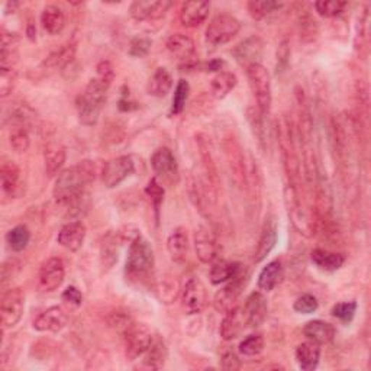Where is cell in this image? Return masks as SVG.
Segmentation results:
<instances>
[{
	"label": "cell",
	"instance_id": "6da1fadb",
	"mask_svg": "<svg viewBox=\"0 0 371 371\" xmlns=\"http://www.w3.org/2000/svg\"><path fill=\"white\" fill-rule=\"evenodd\" d=\"M96 177V166L85 160L58 174L52 194L60 205L77 208L83 198L85 189Z\"/></svg>",
	"mask_w": 371,
	"mask_h": 371
},
{
	"label": "cell",
	"instance_id": "7a4b0ae2",
	"mask_svg": "<svg viewBox=\"0 0 371 371\" xmlns=\"http://www.w3.org/2000/svg\"><path fill=\"white\" fill-rule=\"evenodd\" d=\"M277 141L280 145L283 167L289 179V184L298 187L300 177V163L296 147V131L293 128L291 119L282 116L277 121Z\"/></svg>",
	"mask_w": 371,
	"mask_h": 371
},
{
	"label": "cell",
	"instance_id": "3957f363",
	"mask_svg": "<svg viewBox=\"0 0 371 371\" xmlns=\"http://www.w3.org/2000/svg\"><path fill=\"white\" fill-rule=\"evenodd\" d=\"M109 87L97 79L90 80L83 94L77 99V113L79 121L86 126H93L99 121L101 110L106 102Z\"/></svg>",
	"mask_w": 371,
	"mask_h": 371
},
{
	"label": "cell",
	"instance_id": "277c9868",
	"mask_svg": "<svg viewBox=\"0 0 371 371\" xmlns=\"http://www.w3.org/2000/svg\"><path fill=\"white\" fill-rule=\"evenodd\" d=\"M154 267V251L150 242L136 232L131 240L128 260H126V275L129 279H144Z\"/></svg>",
	"mask_w": 371,
	"mask_h": 371
},
{
	"label": "cell",
	"instance_id": "5b68a950",
	"mask_svg": "<svg viewBox=\"0 0 371 371\" xmlns=\"http://www.w3.org/2000/svg\"><path fill=\"white\" fill-rule=\"evenodd\" d=\"M284 205L287 209L289 219L300 235L310 238L315 233V222L310 218L309 212L302 205L298 187L287 184L284 189Z\"/></svg>",
	"mask_w": 371,
	"mask_h": 371
},
{
	"label": "cell",
	"instance_id": "8992f818",
	"mask_svg": "<svg viewBox=\"0 0 371 371\" xmlns=\"http://www.w3.org/2000/svg\"><path fill=\"white\" fill-rule=\"evenodd\" d=\"M247 77L248 83L251 87V92L254 94V99L257 102V109L265 116L271 110V79L270 73L264 66L260 63L251 64L247 67Z\"/></svg>",
	"mask_w": 371,
	"mask_h": 371
},
{
	"label": "cell",
	"instance_id": "52a82bcc",
	"mask_svg": "<svg viewBox=\"0 0 371 371\" xmlns=\"http://www.w3.org/2000/svg\"><path fill=\"white\" fill-rule=\"evenodd\" d=\"M241 29V22L229 13H219L214 16L206 29V41L213 45H224L235 38Z\"/></svg>",
	"mask_w": 371,
	"mask_h": 371
},
{
	"label": "cell",
	"instance_id": "ba28073f",
	"mask_svg": "<svg viewBox=\"0 0 371 371\" xmlns=\"http://www.w3.org/2000/svg\"><path fill=\"white\" fill-rule=\"evenodd\" d=\"M249 280V272L245 268H241L238 275L231 279V282L222 287L213 298V307L218 314H226L231 309H233L238 303V298L241 296L242 290L245 289Z\"/></svg>",
	"mask_w": 371,
	"mask_h": 371
},
{
	"label": "cell",
	"instance_id": "9c48e42d",
	"mask_svg": "<svg viewBox=\"0 0 371 371\" xmlns=\"http://www.w3.org/2000/svg\"><path fill=\"white\" fill-rule=\"evenodd\" d=\"M151 167L163 184L175 186L179 183V164L170 148L161 147L155 150L151 157Z\"/></svg>",
	"mask_w": 371,
	"mask_h": 371
},
{
	"label": "cell",
	"instance_id": "30bf717a",
	"mask_svg": "<svg viewBox=\"0 0 371 371\" xmlns=\"http://www.w3.org/2000/svg\"><path fill=\"white\" fill-rule=\"evenodd\" d=\"M25 310V293L21 287H13L3 293L0 300V318L3 328H13L22 319Z\"/></svg>",
	"mask_w": 371,
	"mask_h": 371
},
{
	"label": "cell",
	"instance_id": "8fae6325",
	"mask_svg": "<svg viewBox=\"0 0 371 371\" xmlns=\"http://www.w3.org/2000/svg\"><path fill=\"white\" fill-rule=\"evenodd\" d=\"M154 337L148 326L143 323H133L125 332V356L128 360L135 361L143 357L151 347Z\"/></svg>",
	"mask_w": 371,
	"mask_h": 371
},
{
	"label": "cell",
	"instance_id": "7c38bea8",
	"mask_svg": "<svg viewBox=\"0 0 371 371\" xmlns=\"http://www.w3.org/2000/svg\"><path fill=\"white\" fill-rule=\"evenodd\" d=\"M224 150L226 160L229 164V170L232 173L233 183L240 189H245L247 186V161L244 159L242 148L240 143L233 136H226L224 140Z\"/></svg>",
	"mask_w": 371,
	"mask_h": 371
},
{
	"label": "cell",
	"instance_id": "4fadbf2b",
	"mask_svg": "<svg viewBox=\"0 0 371 371\" xmlns=\"http://www.w3.org/2000/svg\"><path fill=\"white\" fill-rule=\"evenodd\" d=\"M135 170V163L129 155L113 159L108 161L102 170V180L108 189L118 187L124 180H126Z\"/></svg>",
	"mask_w": 371,
	"mask_h": 371
},
{
	"label": "cell",
	"instance_id": "5bb4252c",
	"mask_svg": "<svg viewBox=\"0 0 371 371\" xmlns=\"http://www.w3.org/2000/svg\"><path fill=\"white\" fill-rule=\"evenodd\" d=\"M206 303H208V296L203 283L196 277H191L190 280H187L182 290V305L183 309L186 310V314L187 315L201 314V312L206 307Z\"/></svg>",
	"mask_w": 371,
	"mask_h": 371
},
{
	"label": "cell",
	"instance_id": "9a60e30c",
	"mask_svg": "<svg viewBox=\"0 0 371 371\" xmlns=\"http://www.w3.org/2000/svg\"><path fill=\"white\" fill-rule=\"evenodd\" d=\"M171 6L168 0H135L129 8V15L138 22L157 21L166 16Z\"/></svg>",
	"mask_w": 371,
	"mask_h": 371
},
{
	"label": "cell",
	"instance_id": "2e32d148",
	"mask_svg": "<svg viewBox=\"0 0 371 371\" xmlns=\"http://www.w3.org/2000/svg\"><path fill=\"white\" fill-rule=\"evenodd\" d=\"M77 45L75 43H67L61 45L58 50L52 51L45 60L40 64V67L36 68V73H41V75H48L57 70H64L67 68L75 57Z\"/></svg>",
	"mask_w": 371,
	"mask_h": 371
},
{
	"label": "cell",
	"instance_id": "e0dca14e",
	"mask_svg": "<svg viewBox=\"0 0 371 371\" xmlns=\"http://www.w3.org/2000/svg\"><path fill=\"white\" fill-rule=\"evenodd\" d=\"M66 268L61 259L52 257L47 260L41 270L40 276H38V282H40V289L43 291H54L60 287L64 282Z\"/></svg>",
	"mask_w": 371,
	"mask_h": 371
},
{
	"label": "cell",
	"instance_id": "ac0fdd59",
	"mask_svg": "<svg viewBox=\"0 0 371 371\" xmlns=\"http://www.w3.org/2000/svg\"><path fill=\"white\" fill-rule=\"evenodd\" d=\"M242 309H244L247 325L249 328H259L267 319V314H268L267 298L263 295L261 291H252L251 295L247 298L245 306Z\"/></svg>",
	"mask_w": 371,
	"mask_h": 371
},
{
	"label": "cell",
	"instance_id": "d6986e66",
	"mask_svg": "<svg viewBox=\"0 0 371 371\" xmlns=\"http://www.w3.org/2000/svg\"><path fill=\"white\" fill-rule=\"evenodd\" d=\"M194 249H196L198 259L205 264H210L217 260L218 244L214 235L208 228L199 226L194 232Z\"/></svg>",
	"mask_w": 371,
	"mask_h": 371
},
{
	"label": "cell",
	"instance_id": "ffe728a7",
	"mask_svg": "<svg viewBox=\"0 0 371 371\" xmlns=\"http://www.w3.org/2000/svg\"><path fill=\"white\" fill-rule=\"evenodd\" d=\"M263 50H264L263 40L254 35V36L247 38V40H244L235 48H233L232 55L240 64L248 67L251 64L259 63V60L263 55Z\"/></svg>",
	"mask_w": 371,
	"mask_h": 371
},
{
	"label": "cell",
	"instance_id": "44dd1931",
	"mask_svg": "<svg viewBox=\"0 0 371 371\" xmlns=\"http://www.w3.org/2000/svg\"><path fill=\"white\" fill-rule=\"evenodd\" d=\"M67 315L63 307L52 306L36 317L32 326L40 332H60L67 325Z\"/></svg>",
	"mask_w": 371,
	"mask_h": 371
},
{
	"label": "cell",
	"instance_id": "7402d4cb",
	"mask_svg": "<svg viewBox=\"0 0 371 371\" xmlns=\"http://www.w3.org/2000/svg\"><path fill=\"white\" fill-rule=\"evenodd\" d=\"M86 233H87V229L83 222H79V221L68 222L60 229V232H58L57 242L61 247H64L66 249L75 252L83 247L85 240H86Z\"/></svg>",
	"mask_w": 371,
	"mask_h": 371
},
{
	"label": "cell",
	"instance_id": "603a6c76",
	"mask_svg": "<svg viewBox=\"0 0 371 371\" xmlns=\"http://www.w3.org/2000/svg\"><path fill=\"white\" fill-rule=\"evenodd\" d=\"M0 180H2V189L10 198H19L22 196L25 190L21 170L13 161H3L2 167H0Z\"/></svg>",
	"mask_w": 371,
	"mask_h": 371
},
{
	"label": "cell",
	"instance_id": "cb8c5ba5",
	"mask_svg": "<svg viewBox=\"0 0 371 371\" xmlns=\"http://www.w3.org/2000/svg\"><path fill=\"white\" fill-rule=\"evenodd\" d=\"M166 48L171 57L177 58V60L183 63H191L194 54H196V45H194V41L184 34L171 35L166 43Z\"/></svg>",
	"mask_w": 371,
	"mask_h": 371
},
{
	"label": "cell",
	"instance_id": "d4e9b609",
	"mask_svg": "<svg viewBox=\"0 0 371 371\" xmlns=\"http://www.w3.org/2000/svg\"><path fill=\"white\" fill-rule=\"evenodd\" d=\"M209 10H210L209 2L190 0V2H186L182 6L180 22L186 28H196L206 21V17L209 16Z\"/></svg>",
	"mask_w": 371,
	"mask_h": 371
},
{
	"label": "cell",
	"instance_id": "484cf974",
	"mask_svg": "<svg viewBox=\"0 0 371 371\" xmlns=\"http://www.w3.org/2000/svg\"><path fill=\"white\" fill-rule=\"evenodd\" d=\"M245 325H247V321H245V315H244V309L235 306L225 314V318H224L221 328H219V334H221L222 340L232 341V340H235L237 337H240V334L245 328Z\"/></svg>",
	"mask_w": 371,
	"mask_h": 371
},
{
	"label": "cell",
	"instance_id": "4316f807",
	"mask_svg": "<svg viewBox=\"0 0 371 371\" xmlns=\"http://www.w3.org/2000/svg\"><path fill=\"white\" fill-rule=\"evenodd\" d=\"M276 242H277V226L275 219L268 218L263 225L261 235L256 252H254V261L256 263L264 261L268 254L272 251V248L276 247Z\"/></svg>",
	"mask_w": 371,
	"mask_h": 371
},
{
	"label": "cell",
	"instance_id": "83f0119b",
	"mask_svg": "<svg viewBox=\"0 0 371 371\" xmlns=\"http://www.w3.org/2000/svg\"><path fill=\"white\" fill-rule=\"evenodd\" d=\"M196 144H198V150H199V155H201V160L203 164L206 179L209 184L212 186V189L217 190L219 187V175H218V168H217V164H214L213 155H212L206 136L199 133L196 136Z\"/></svg>",
	"mask_w": 371,
	"mask_h": 371
},
{
	"label": "cell",
	"instance_id": "f1b7e54d",
	"mask_svg": "<svg viewBox=\"0 0 371 371\" xmlns=\"http://www.w3.org/2000/svg\"><path fill=\"white\" fill-rule=\"evenodd\" d=\"M67 152L61 143L50 141L44 148V163H45V173L48 177H54V175L60 171L66 163Z\"/></svg>",
	"mask_w": 371,
	"mask_h": 371
},
{
	"label": "cell",
	"instance_id": "f546056e",
	"mask_svg": "<svg viewBox=\"0 0 371 371\" xmlns=\"http://www.w3.org/2000/svg\"><path fill=\"white\" fill-rule=\"evenodd\" d=\"M296 361L305 371H314L319 365L321 360V345L315 341L307 340L296 348Z\"/></svg>",
	"mask_w": 371,
	"mask_h": 371
},
{
	"label": "cell",
	"instance_id": "4dcf8cb0",
	"mask_svg": "<svg viewBox=\"0 0 371 371\" xmlns=\"http://www.w3.org/2000/svg\"><path fill=\"white\" fill-rule=\"evenodd\" d=\"M303 335L310 341L318 342L319 345L329 344L335 338V328L334 325H330L329 322H325L321 319L309 321L303 326Z\"/></svg>",
	"mask_w": 371,
	"mask_h": 371
},
{
	"label": "cell",
	"instance_id": "1f68e13d",
	"mask_svg": "<svg viewBox=\"0 0 371 371\" xmlns=\"http://www.w3.org/2000/svg\"><path fill=\"white\" fill-rule=\"evenodd\" d=\"M167 251L170 257L175 263L186 260L189 252V237L184 228H175L167 240Z\"/></svg>",
	"mask_w": 371,
	"mask_h": 371
},
{
	"label": "cell",
	"instance_id": "d6a6232c",
	"mask_svg": "<svg viewBox=\"0 0 371 371\" xmlns=\"http://www.w3.org/2000/svg\"><path fill=\"white\" fill-rule=\"evenodd\" d=\"M0 68H15L17 63L19 36L16 34L2 31V44H0Z\"/></svg>",
	"mask_w": 371,
	"mask_h": 371
},
{
	"label": "cell",
	"instance_id": "836d02e7",
	"mask_svg": "<svg viewBox=\"0 0 371 371\" xmlns=\"http://www.w3.org/2000/svg\"><path fill=\"white\" fill-rule=\"evenodd\" d=\"M310 260L322 271H337L345 263V256L341 252H330L326 249H315L310 254Z\"/></svg>",
	"mask_w": 371,
	"mask_h": 371
},
{
	"label": "cell",
	"instance_id": "e575fe53",
	"mask_svg": "<svg viewBox=\"0 0 371 371\" xmlns=\"http://www.w3.org/2000/svg\"><path fill=\"white\" fill-rule=\"evenodd\" d=\"M41 24L45 32L50 35L61 34L66 27V15L64 10L57 5H48L41 13Z\"/></svg>",
	"mask_w": 371,
	"mask_h": 371
},
{
	"label": "cell",
	"instance_id": "d590c367",
	"mask_svg": "<svg viewBox=\"0 0 371 371\" xmlns=\"http://www.w3.org/2000/svg\"><path fill=\"white\" fill-rule=\"evenodd\" d=\"M284 276V270L283 264L279 260H275L268 263L260 272L259 276V287L260 290L264 291H271L275 290L283 280Z\"/></svg>",
	"mask_w": 371,
	"mask_h": 371
},
{
	"label": "cell",
	"instance_id": "8d00e7d4",
	"mask_svg": "<svg viewBox=\"0 0 371 371\" xmlns=\"http://www.w3.org/2000/svg\"><path fill=\"white\" fill-rule=\"evenodd\" d=\"M173 89V77L170 71L164 67H159L151 75L147 85V92L154 97H164Z\"/></svg>",
	"mask_w": 371,
	"mask_h": 371
},
{
	"label": "cell",
	"instance_id": "74e56055",
	"mask_svg": "<svg viewBox=\"0 0 371 371\" xmlns=\"http://www.w3.org/2000/svg\"><path fill=\"white\" fill-rule=\"evenodd\" d=\"M241 268H242V265L240 263H231L226 260H219L217 263H213V265L209 271V279H210L212 284H222V283L229 282L231 279L235 277Z\"/></svg>",
	"mask_w": 371,
	"mask_h": 371
},
{
	"label": "cell",
	"instance_id": "f35d334b",
	"mask_svg": "<svg viewBox=\"0 0 371 371\" xmlns=\"http://www.w3.org/2000/svg\"><path fill=\"white\" fill-rule=\"evenodd\" d=\"M238 83L237 75L231 71H219L217 75L212 79L210 83V90L212 94L217 97V99H224L233 89H235Z\"/></svg>",
	"mask_w": 371,
	"mask_h": 371
},
{
	"label": "cell",
	"instance_id": "ab89813d",
	"mask_svg": "<svg viewBox=\"0 0 371 371\" xmlns=\"http://www.w3.org/2000/svg\"><path fill=\"white\" fill-rule=\"evenodd\" d=\"M144 365L151 370H160L164 367L168 357L167 345L161 340H154L147 353L144 354Z\"/></svg>",
	"mask_w": 371,
	"mask_h": 371
},
{
	"label": "cell",
	"instance_id": "60d3db41",
	"mask_svg": "<svg viewBox=\"0 0 371 371\" xmlns=\"http://www.w3.org/2000/svg\"><path fill=\"white\" fill-rule=\"evenodd\" d=\"M31 241V231L27 225H17L6 233L8 247L13 252L24 251Z\"/></svg>",
	"mask_w": 371,
	"mask_h": 371
},
{
	"label": "cell",
	"instance_id": "b9f144b4",
	"mask_svg": "<svg viewBox=\"0 0 371 371\" xmlns=\"http://www.w3.org/2000/svg\"><path fill=\"white\" fill-rule=\"evenodd\" d=\"M247 121L256 135V138L263 150H265V125H264V115L257 108H248L247 109Z\"/></svg>",
	"mask_w": 371,
	"mask_h": 371
},
{
	"label": "cell",
	"instance_id": "7bdbcfd3",
	"mask_svg": "<svg viewBox=\"0 0 371 371\" xmlns=\"http://www.w3.org/2000/svg\"><path fill=\"white\" fill-rule=\"evenodd\" d=\"M9 143H10V147L13 148V151H16L19 154L27 152L29 145H31L28 126L12 124L10 135H9Z\"/></svg>",
	"mask_w": 371,
	"mask_h": 371
},
{
	"label": "cell",
	"instance_id": "ee69618b",
	"mask_svg": "<svg viewBox=\"0 0 371 371\" xmlns=\"http://www.w3.org/2000/svg\"><path fill=\"white\" fill-rule=\"evenodd\" d=\"M119 240L118 235L109 232L103 238L101 254H102V263L106 267H112L116 261H118V252H119Z\"/></svg>",
	"mask_w": 371,
	"mask_h": 371
},
{
	"label": "cell",
	"instance_id": "f6af8a7d",
	"mask_svg": "<svg viewBox=\"0 0 371 371\" xmlns=\"http://www.w3.org/2000/svg\"><path fill=\"white\" fill-rule=\"evenodd\" d=\"M248 12L256 21H263L271 13L280 10L284 3L280 2H271V0H264V2H248Z\"/></svg>",
	"mask_w": 371,
	"mask_h": 371
},
{
	"label": "cell",
	"instance_id": "bcb514c9",
	"mask_svg": "<svg viewBox=\"0 0 371 371\" xmlns=\"http://www.w3.org/2000/svg\"><path fill=\"white\" fill-rule=\"evenodd\" d=\"M189 93H190V86L186 80H179L177 86H175L174 96H173V105L170 115H180L186 106V102L189 99Z\"/></svg>",
	"mask_w": 371,
	"mask_h": 371
},
{
	"label": "cell",
	"instance_id": "7dc6e473",
	"mask_svg": "<svg viewBox=\"0 0 371 371\" xmlns=\"http://www.w3.org/2000/svg\"><path fill=\"white\" fill-rule=\"evenodd\" d=\"M263 349H264V338L261 334L249 335L240 344V353L244 357H256L263 353Z\"/></svg>",
	"mask_w": 371,
	"mask_h": 371
},
{
	"label": "cell",
	"instance_id": "c3c4849f",
	"mask_svg": "<svg viewBox=\"0 0 371 371\" xmlns=\"http://www.w3.org/2000/svg\"><path fill=\"white\" fill-rule=\"evenodd\" d=\"M179 291H180V287H179L177 280H174L173 277L161 279L159 284V295L164 303H173L175 298L179 296Z\"/></svg>",
	"mask_w": 371,
	"mask_h": 371
},
{
	"label": "cell",
	"instance_id": "681fc988",
	"mask_svg": "<svg viewBox=\"0 0 371 371\" xmlns=\"http://www.w3.org/2000/svg\"><path fill=\"white\" fill-rule=\"evenodd\" d=\"M347 2H341V0H321V2L315 3V9L321 16L325 17H335L345 9Z\"/></svg>",
	"mask_w": 371,
	"mask_h": 371
},
{
	"label": "cell",
	"instance_id": "f907efd6",
	"mask_svg": "<svg viewBox=\"0 0 371 371\" xmlns=\"http://www.w3.org/2000/svg\"><path fill=\"white\" fill-rule=\"evenodd\" d=\"M356 312H357V303L354 300L341 302L332 307V315L344 323H349L353 321L356 317Z\"/></svg>",
	"mask_w": 371,
	"mask_h": 371
},
{
	"label": "cell",
	"instance_id": "816d5d0a",
	"mask_svg": "<svg viewBox=\"0 0 371 371\" xmlns=\"http://www.w3.org/2000/svg\"><path fill=\"white\" fill-rule=\"evenodd\" d=\"M108 323L110 328L115 330L121 332V334L125 335V332L135 323L133 319L126 314V312H113V314L109 315Z\"/></svg>",
	"mask_w": 371,
	"mask_h": 371
},
{
	"label": "cell",
	"instance_id": "f5cc1de1",
	"mask_svg": "<svg viewBox=\"0 0 371 371\" xmlns=\"http://www.w3.org/2000/svg\"><path fill=\"white\" fill-rule=\"evenodd\" d=\"M319 307V302L314 295H303L296 299L295 305H293V309H295L298 314L302 315H310L317 312Z\"/></svg>",
	"mask_w": 371,
	"mask_h": 371
},
{
	"label": "cell",
	"instance_id": "db71d44e",
	"mask_svg": "<svg viewBox=\"0 0 371 371\" xmlns=\"http://www.w3.org/2000/svg\"><path fill=\"white\" fill-rule=\"evenodd\" d=\"M151 40L147 36H135L129 44V55L135 58H144L151 50Z\"/></svg>",
	"mask_w": 371,
	"mask_h": 371
},
{
	"label": "cell",
	"instance_id": "11a10c76",
	"mask_svg": "<svg viewBox=\"0 0 371 371\" xmlns=\"http://www.w3.org/2000/svg\"><path fill=\"white\" fill-rule=\"evenodd\" d=\"M16 68H0V96L8 97L15 86Z\"/></svg>",
	"mask_w": 371,
	"mask_h": 371
},
{
	"label": "cell",
	"instance_id": "9f6ffc18",
	"mask_svg": "<svg viewBox=\"0 0 371 371\" xmlns=\"http://www.w3.org/2000/svg\"><path fill=\"white\" fill-rule=\"evenodd\" d=\"M145 191H147L148 196L151 198V201L154 202L155 210H159V208H160V205L163 203V199H164L163 183H160V180L157 177H154V179L150 180Z\"/></svg>",
	"mask_w": 371,
	"mask_h": 371
},
{
	"label": "cell",
	"instance_id": "6f0895ef",
	"mask_svg": "<svg viewBox=\"0 0 371 371\" xmlns=\"http://www.w3.org/2000/svg\"><path fill=\"white\" fill-rule=\"evenodd\" d=\"M318 35V27L315 19L305 16L300 19V38L303 41H314Z\"/></svg>",
	"mask_w": 371,
	"mask_h": 371
},
{
	"label": "cell",
	"instance_id": "680465c9",
	"mask_svg": "<svg viewBox=\"0 0 371 371\" xmlns=\"http://www.w3.org/2000/svg\"><path fill=\"white\" fill-rule=\"evenodd\" d=\"M96 71H97V77L96 79L102 82L105 86L110 87L113 79H115V71H113V67L109 61H101L99 64H97L96 67Z\"/></svg>",
	"mask_w": 371,
	"mask_h": 371
},
{
	"label": "cell",
	"instance_id": "91938a15",
	"mask_svg": "<svg viewBox=\"0 0 371 371\" xmlns=\"http://www.w3.org/2000/svg\"><path fill=\"white\" fill-rule=\"evenodd\" d=\"M21 271V263L16 259H9L2 264V284H6L8 282L13 280L17 272Z\"/></svg>",
	"mask_w": 371,
	"mask_h": 371
},
{
	"label": "cell",
	"instance_id": "94428289",
	"mask_svg": "<svg viewBox=\"0 0 371 371\" xmlns=\"http://www.w3.org/2000/svg\"><path fill=\"white\" fill-rule=\"evenodd\" d=\"M290 58V43L287 40H283L277 50V73H282L289 66Z\"/></svg>",
	"mask_w": 371,
	"mask_h": 371
},
{
	"label": "cell",
	"instance_id": "6125c7cd",
	"mask_svg": "<svg viewBox=\"0 0 371 371\" xmlns=\"http://www.w3.org/2000/svg\"><path fill=\"white\" fill-rule=\"evenodd\" d=\"M367 25H368V12L367 9L363 12L358 21V32H357V40H356V48L361 50L365 47L367 43Z\"/></svg>",
	"mask_w": 371,
	"mask_h": 371
},
{
	"label": "cell",
	"instance_id": "be15d7a7",
	"mask_svg": "<svg viewBox=\"0 0 371 371\" xmlns=\"http://www.w3.org/2000/svg\"><path fill=\"white\" fill-rule=\"evenodd\" d=\"M221 367L226 371H237L241 368V360L233 351H226L221 358Z\"/></svg>",
	"mask_w": 371,
	"mask_h": 371
},
{
	"label": "cell",
	"instance_id": "e7e4bbea",
	"mask_svg": "<svg viewBox=\"0 0 371 371\" xmlns=\"http://www.w3.org/2000/svg\"><path fill=\"white\" fill-rule=\"evenodd\" d=\"M63 300L67 302L68 305H73V306H82L83 303V295L82 291L74 287V286H68L64 291H63Z\"/></svg>",
	"mask_w": 371,
	"mask_h": 371
},
{
	"label": "cell",
	"instance_id": "03108f58",
	"mask_svg": "<svg viewBox=\"0 0 371 371\" xmlns=\"http://www.w3.org/2000/svg\"><path fill=\"white\" fill-rule=\"evenodd\" d=\"M224 61L222 60H212L208 66H206V71H221L224 67Z\"/></svg>",
	"mask_w": 371,
	"mask_h": 371
}]
</instances>
